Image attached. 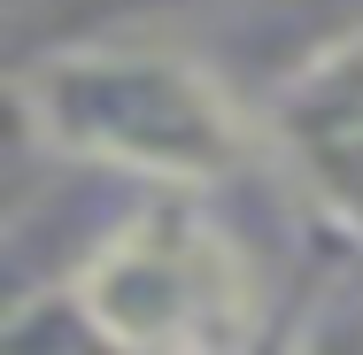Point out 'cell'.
Returning a JSON list of instances; mask_svg holds the SVG:
<instances>
[{"label": "cell", "mask_w": 363, "mask_h": 355, "mask_svg": "<svg viewBox=\"0 0 363 355\" xmlns=\"http://www.w3.org/2000/svg\"><path fill=\"white\" fill-rule=\"evenodd\" d=\"M263 147L279 154L294 193L363 247V23L325 39L301 70H286L263 101Z\"/></svg>", "instance_id": "3957f363"}, {"label": "cell", "mask_w": 363, "mask_h": 355, "mask_svg": "<svg viewBox=\"0 0 363 355\" xmlns=\"http://www.w3.org/2000/svg\"><path fill=\"white\" fill-rule=\"evenodd\" d=\"M77 309L101 348L132 355H224L255 340V271L232 247V232L209 216L162 209L116 224L77 263Z\"/></svg>", "instance_id": "7a4b0ae2"}, {"label": "cell", "mask_w": 363, "mask_h": 355, "mask_svg": "<svg viewBox=\"0 0 363 355\" xmlns=\"http://www.w3.org/2000/svg\"><path fill=\"white\" fill-rule=\"evenodd\" d=\"M16 124L62 162L147 186H217L247 170L263 116L162 47H55L16 70Z\"/></svg>", "instance_id": "6da1fadb"}]
</instances>
